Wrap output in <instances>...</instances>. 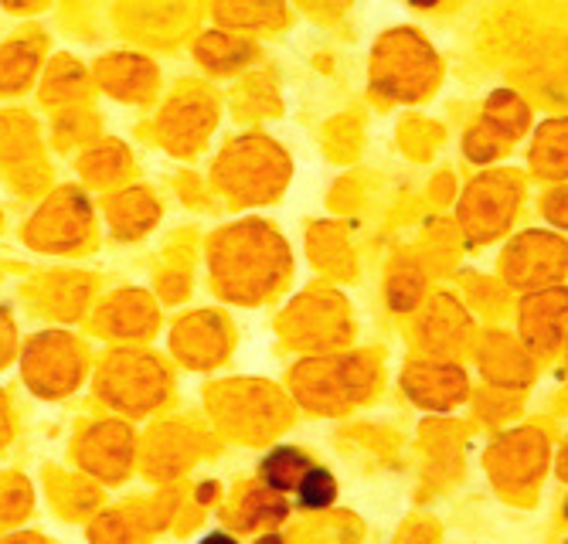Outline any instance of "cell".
I'll use <instances>...</instances> for the list:
<instances>
[{
	"instance_id": "6da1fadb",
	"label": "cell",
	"mask_w": 568,
	"mask_h": 544,
	"mask_svg": "<svg viewBox=\"0 0 568 544\" xmlns=\"http://www.w3.org/2000/svg\"><path fill=\"white\" fill-rule=\"evenodd\" d=\"M545 460H548L545 439L538 432L525 429V432H510L507 439L497 442V447L487 453V470L497 486L525 490L545 473Z\"/></svg>"
},
{
	"instance_id": "7a4b0ae2",
	"label": "cell",
	"mask_w": 568,
	"mask_h": 544,
	"mask_svg": "<svg viewBox=\"0 0 568 544\" xmlns=\"http://www.w3.org/2000/svg\"><path fill=\"white\" fill-rule=\"evenodd\" d=\"M310 466H314V463H310V456H306L303 450L280 447V450H273V453L263 460L260 476H263V483H266L270 490L286 493V490H296V486H300V480L306 476Z\"/></svg>"
},
{
	"instance_id": "3957f363",
	"label": "cell",
	"mask_w": 568,
	"mask_h": 544,
	"mask_svg": "<svg viewBox=\"0 0 568 544\" xmlns=\"http://www.w3.org/2000/svg\"><path fill=\"white\" fill-rule=\"evenodd\" d=\"M296 497H300V507H310V511L331 507L334 497H337V480H334V473L331 470H321V466H310L306 476L296 486Z\"/></svg>"
},
{
	"instance_id": "277c9868",
	"label": "cell",
	"mask_w": 568,
	"mask_h": 544,
	"mask_svg": "<svg viewBox=\"0 0 568 544\" xmlns=\"http://www.w3.org/2000/svg\"><path fill=\"white\" fill-rule=\"evenodd\" d=\"M286 517V504L280 501V493L263 490V493H252L245 501V511H239V524L242 527H255V524H276Z\"/></svg>"
},
{
	"instance_id": "5b68a950",
	"label": "cell",
	"mask_w": 568,
	"mask_h": 544,
	"mask_svg": "<svg viewBox=\"0 0 568 544\" xmlns=\"http://www.w3.org/2000/svg\"><path fill=\"white\" fill-rule=\"evenodd\" d=\"M201 544H239V541H235V537H229V534H222V531H219V534H209V537H204V541H201Z\"/></svg>"
},
{
	"instance_id": "8992f818",
	"label": "cell",
	"mask_w": 568,
	"mask_h": 544,
	"mask_svg": "<svg viewBox=\"0 0 568 544\" xmlns=\"http://www.w3.org/2000/svg\"><path fill=\"white\" fill-rule=\"evenodd\" d=\"M558 476L568 480V442H565V450H561V456H558Z\"/></svg>"
},
{
	"instance_id": "52a82bcc",
	"label": "cell",
	"mask_w": 568,
	"mask_h": 544,
	"mask_svg": "<svg viewBox=\"0 0 568 544\" xmlns=\"http://www.w3.org/2000/svg\"><path fill=\"white\" fill-rule=\"evenodd\" d=\"M412 4H419V8H429V4H436V0H412Z\"/></svg>"
},
{
	"instance_id": "ba28073f",
	"label": "cell",
	"mask_w": 568,
	"mask_h": 544,
	"mask_svg": "<svg viewBox=\"0 0 568 544\" xmlns=\"http://www.w3.org/2000/svg\"><path fill=\"white\" fill-rule=\"evenodd\" d=\"M565 517H568V501H565Z\"/></svg>"
}]
</instances>
